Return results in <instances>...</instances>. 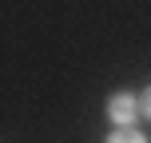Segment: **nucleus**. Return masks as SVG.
<instances>
[{"label":"nucleus","mask_w":151,"mask_h":143,"mask_svg":"<svg viewBox=\"0 0 151 143\" xmlns=\"http://www.w3.org/2000/svg\"><path fill=\"white\" fill-rule=\"evenodd\" d=\"M107 115H111L115 127H135V115H139V99L131 91H115L107 99Z\"/></svg>","instance_id":"nucleus-1"},{"label":"nucleus","mask_w":151,"mask_h":143,"mask_svg":"<svg viewBox=\"0 0 151 143\" xmlns=\"http://www.w3.org/2000/svg\"><path fill=\"white\" fill-rule=\"evenodd\" d=\"M139 111H143V115H151V88L139 96Z\"/></svg>","instance_id":"nucleus-3"},{"label":"nucleus","mask_w":151,"mask_h":143,"mask_svg":"<svg viewBox=\"0 0 151 143\" xmlns=\"http://www.w3.org/2000/svg\"><path fill=\"white\" fill-rule=\"evenodd\" d=\"M107 143H147V135L135 131V127H115L111 135H107Z\"/></svg>","instance_id":"nucleus-2"}]
</instances>
